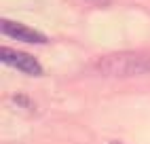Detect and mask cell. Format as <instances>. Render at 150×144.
<instances>
[{
	"label": "cell",
	"instance_id": "1",
	"mask_svg": "<svg viewBox=\"0 0 150 144\" xmlns=\"http://www.w3.org/2000/svg\"><path fill=\"white\" fill-rule=\"evenodd\" d=\"M95 70L104 76H139L150 72V53L142 51H123V53L104 55L95 61Z\"/></svg>",
	"mask_w": 150,
	"mask_h": 144
},
{
	"label": "cell",
	"instance_id": "2",
	"mask_svg": "<svg viewBox=\"0 0 150 144\" xmlns=\"http://www.w3.org/2000/svg\"><path fill=\"white\" fill-rule=\"evenodd\" d=\"M0 59H2L4 64H8V66L21 70L23 74H30V76H40V74H42V66L38 64L32 55L21 53V51L2 47V49H0Z\"/></svg>",
	"mask_w": 150,
	"mask_h": 144
},
{
	"label": "cell",
	"instance_id": "3",
	"mask_svg": "<svg viewBox=\"0 0 150 144\" xmlns=\"http://www.w3.org/2000/svg\"><path fill=\"white\" fill-rule=\"evenodd\" d=\"M0 30L2 34L11 36V38H17V40H23V43H32V45H42L47 43V36L38 30H32L23 24H15V21H8V19H2L0 21Z\"/></svg>",
	"mask_w": 150,
	"mask_h": 144
},
{
	"label": "cell",
	"instance_id": "4",
	"mask_svg": "<svg viewBox=\"0 0 150 144\" xmlns=\"http://www.w3.org/2000/svg\"><path fill=\"white\" fill-rule=\"evenodd\" d=\"M112 144H116V142H112Z\"/></svg>",
	"mask_w": 150,
	"mask_h": 144
}]
</instances>
